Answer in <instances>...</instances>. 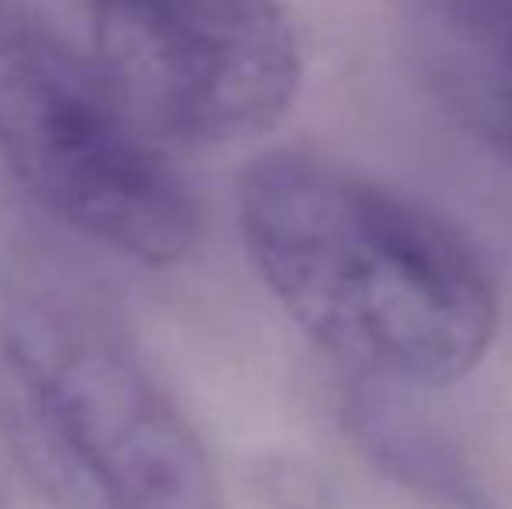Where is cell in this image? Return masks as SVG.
<instances>
[{
    "mask_svg": "<svg viewBox=\"0 0 512 509\" xmlns=\"http://www.w3.org/2000/svg\"><path fill=\"white\" fill-rule=\"evenodd\" d=\"M237 217L276 304L359 381L446 387L492 349L499 293L485 258L384 182L276 150L244 168Z\"/></svg>",
    "mask_w": 512,
    "mask_h": 509,
    "instance_id": "obj_1",
    "label": "cell"
},
{
    "mask_svg": "<svg viewBox=\"0 0 512 509\" xmlns=\"http://www.w3.org/2000/svg\"><path fill=\"white\" fill-rule=\"evenodd\" d=\"M0 447L53 509H223L206 443L77 293H0Z\"/></svg>",
    "mask_w": 512,
    "mask_h": 509,
    "instance_id": "obj_2",
    "label": "cell"
},
{
    "mask_svg": "<svg viewBox=\"0 0 512 509\" xmlns=\"http://www.w3.org/2000/svg\"><path fill=\"white\" fill-rule=\"evenodd\" d=\"M0 157L53 217L140 265L199 241V199L95 56L28 0H0Z\"/></svg>",
    "mask_w": 512,
    "mask_h": 509,
    "instance_id": "obj_3",
    "label": "cell"
},
{
    "mask_svg": "<svg viewBox=\"0 0 512 509\" xmlns=\"http://www.w3.org/2000/svg\"><path fill=\"white\" fill-rule=\"evenodd\" d=\"M95 63L157 143L185 147L269 133L304 70L279 0H95Z\"/></svg>",
    "mask_w": 512,
    "mask_h": 509,
    "instance_id": "obj_4",
    "label": "cell"
},
{
    "mask_svg": "<svg viewBox=\"0 0 512 509\" xmlns=\"http://www.w3.org/2000/svg\"><path fill=\"white\" fill-rule=\"evenodd\" d=\"M405 32L436 102L512 161V0H405Z\"/></svg>",
    "mask_w": 512,
    "mask_h": 509,
    "instance_id": "obj_5",
    "label": "cell"
},
{
    "mask_svg": "<svg viewBox=\"0 0 512 509\" xmlns=\"http://www.w3.org/2000/svg\"><path fill=\"white\" fill-rule=\"evenodd\" d=\"M405 387L352 381L342 394V419L363 457L398 489L432 509H492L485 482L464 450L439 433L429 415L401 398Z\"/></svg>",
    "mask_w": 512,
    "mask_h": 509,
    "instance_id": "obj_6",
    "label": "cell"
},
{
    "mask_svg": "<svg viewBox=\"0 0 512 509\" xmlns=\"http://www.w3.org/2000/svg\"><path fill=\"white\" fill-rule=\"evenodd\" d=\"M251 485L265 509H349L331 478L300 454L258 457Z\"/></svg>",
    "mask_w": 512,
    "mask_h": 509,
    "instance_id": "obj_7",
    "label": "cell"
}]
</instances>
